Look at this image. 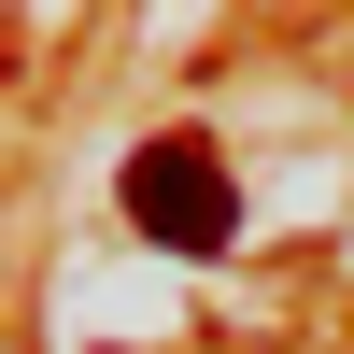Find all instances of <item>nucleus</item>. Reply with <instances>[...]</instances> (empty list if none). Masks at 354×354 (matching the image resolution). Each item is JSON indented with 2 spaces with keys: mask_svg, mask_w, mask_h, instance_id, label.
Returning a JSON list of instances; mask_svg holds the SVG:
<instances>
[{
  "mask_svg": "<svg viewBox=\"0 0 354 354\" xmlns=\"http://www.w3.org/2000/svg\"><path fill=\"white\" fill-rule=\"evenodd\" d=\"M128 227L170 255H227L241 241V185L213 170V142H142L128 156Z\"/></svg>",
  "mask_w": 354,
  "mask_h": 354,
  "instance_id": "1",
  "label": "nucleus"
}]
</instances>
